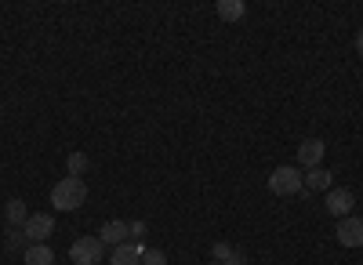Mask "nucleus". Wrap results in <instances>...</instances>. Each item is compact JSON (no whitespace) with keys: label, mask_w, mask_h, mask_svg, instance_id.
Returning a JSON list of instances; mask_svg holds the SVG:
<instances>
[{"label":"nucleus","mask_w":363,"mask_h":265,"mask_svg":"<svg viewBox=\"0 0 363 265\" xmlns=\"http://www.w3.org/2000/svg\"><path fill=\"white\" fill-rule=\"evenodd\" d=\"M84 200H87V186L80 179H69V174L51 189V203H55L58 211H77Z\"/></svg>","instance_id":"f257e3e1"},{"label":"nucleus","mask_w":363,"mask_h":265,"mask_svg":"<svg viewBox=\"0 0 363 265\" xmlns=\"http://www.w3.org/2000/svg\"><path fill=\"white\" fill-rule=\"evenodd\" d=\"M269 189L277 193V196H294V193L306 189V182H301V171L298 167L284 164V167H277V171L269 174Z\"/></svg>","instance_id":"f03ea898"},{"label":"nucleus","mask_w":363,"mask_h":265,"mask_svg":"<svg viewBox=\"0 0 363 265\" xmlns=\"http://www.w3.org/2000/svg\"><path fill=\"white\" fill-rule=\"evenodd\" d=\"M102 254H106V244H102L99 237H80V240L69 247L73 265H99V261H102Z\"/></svg>","instance_id":"7ed1b4c3"},{"label":"nucleus","mask_w":363,"mask_h":265,"mask_svg":"<svg viewBox=\"0 0 363 265\" xmlns=\"http://www.w3.org/2000/svg\"><path fill=\"white\" fill-rule=\"evenodd\" d=\"M338 244L349 247V251L363 247V218H359V215H345V218H338Z\"/></svg>","instance_id":"20e7f679"},{"label":"nucleus","mask_w":363,"mask_h":265,"mask_svg":"<svg viewBox=\"0 0 363 265\" xmlns=\"http://www.w3.org/2000/svg\"><path fill=\"white\" fill-rule=\"evenodd\" d=\"M323 157H327V145H323V138H306L298 145V164L301 167H320L323 164Z\"/></svg>","instance_id":"39448f33"},{"label":"nucleus","mask_w":363,"mask_h":265,"mask_svg":"<svg viewBox=\"0 0 363 265\" xmlns=\"http://www.w3.org/2000/svg\"><path fill=\"white\" fill-rule=\"evenodd\" d=\"M22 229H26L29 244H44L51 232H55V218H51V215H29V222H26Z\"/></svg>","instance_id":"423d86ee"},{"label":"nucleus","mask_w":363,"mask_h":265,"mask_svg":"<svg viewBox=\"0 0 363 265\" xmlns=\"http://www.w3.org/2000/svg\"><path fill=\"white\" fill-rule=\"evenodd\" d=\"M352 203H356V193L352 189H327V211L335 215V218L352 215Z\"/></svg>","instance_id":"0eeeda50"},{"label":"nucleus","mask_w":363,"mask_h":265,"mask_svg":"<svg viewBox=\"0 0 363 265\" xmlns=\"http://www.w3.org/2000/svg\"><path fill=\"white\" fill-rule=\"evenodd\" d=\"M99 240H102L106 247H120V244H128V240H131V237H128V222H124V218L106 222V225H102V232H99Z\"/></svg>","instance_id":"6e6552de"},{"label":"nucleus","mask_w":363,"mask_h":265,"mask_svg":"<svg viewBox=\"0 0 363 265\" xmlns=\"http://www.w3.org/2000/svg\"><path fill=\"white\" fill-rule=\"evenodd\" d=\"M142 251H145V244H135V240H128V244L113 247L109 261H113V265H142Z\"/></svg>","instance_id":"1a4fd4ad"},{"label":"nucleus","mask_w":363,"mask_h":265,"mask_svg":"<svg viewBox=\"0 0 363 265\" xmlns=\"http://www.w3.org/2000/svg\"><path fill=\"white\" fill-rule=\"evenodd\" d=\"M306 189H316V193H323V189H335V174H330L327 167H309L306 171Z\"/></svg>","instance_id":"9d476101"},{"label":"nucleus","mask_w":363,"mask_h":265,"mask_svg":"<svg viewBox=\"0 0 363 265\" xmlns=\"http://www.w3.org/2000/svg\"><path fill=\"white\" fill-rule=\"evenodd\" d=\"M22 261H26V265H55V251H51L48 244H29V247L22 251Z\"/></svg>","instance_id":"9b49d317"},{"label":"nucleus","mask_w":363,"mask_h":265,"mask_svg":"<svg viewBox=\"0 0 363 265\" xmlns=\"http://www.w3.org/2000/svg\"><path fill=\"white\" fill-rule=\"evenodd\" d=\"M4 222H8V229H22V225L29 222V211H26V203H22V200H8Z\"/></svg>","instance_id":"f8f14e48"},{"label":"nucleus","mask_w":363,"mask_h":265,"mask_svg":"<svg viewBox=\"0 0 363 265\" xmlns=\"http://www.w3.org/2000/svg\"><path fill=\"white\" fill-rule=\"evenodd\" d=\"M244 15H247V4H244V0H218V18L240 22Z\"/></svg>","instance_id":"ddd939ff"},{"label":"nucleus","mask_w":363,"mask_h":265,"mask_svg":"<svg viewBox=\"0 0 363 265\" xmlns=\"http://www.w3.org/2000/svg\"><path fill=\"white\" fill-rule=\"evenodd\" d=\"M87 167H91L87 153H69V157H66V174H69V179H80Z\"/></svg>","instance_id":"4468645a"},{"label":"nucleus","mask_w":363,"mask_h":265,"mask_svg":"<svg viewBox=\"0 0 363 265\" xmlns=\"http://www.w3.org/2000/svg\"><path fill=\"white\" fill-rule=\"evenodd\" d=\"M4 247H8V251H26V247H29L26 229H8V232H4Z\"/></svg>","instance_id":"2eb2a0df"},{"label":"nucleus","mask_w":363,"mask_h":265,"mask_svg":"<svg viewBox=\"0 0 363 265\" xmlns=\"http://www.w3.org/2000/svg\"><path fill=\"white\" fill-rule=\"evenodd\" d=\"M142 265H167V254L157 251V247H145L142 251Z\"/></svg>","instance_id":"dca6fc26"},{"label":"nucleus","mask_w":363,"mask_h":265,"mask_svg":"<svg viewBox=\"0 0 363 265\" xmlns=\"http://www.w3.org/2000/svg\"><path fill=\"white\" fill-rule=\"evenodd\" d=\"M233 251H236V247H233V244H225V240H218V244H215V247H211V258H215V261H218V265H222V261H225V258H229V254H233Z\"/></svg>","instance_id":"f3484780"},{"label":"nucleus","mask_w":363,"mask_h":265,"mask_svg":"<svg viewBox=\"0 0 363 265\" xmlns=\"http://www.w3.org/2000/svg\"><path fill=\"white\" fill-rule=\"evenodd\" d=\"M128 237L138 244V240L145 237V222H128Z\"/></svg>","instance_id":"a211bd4d"},{"label":"nucleus","mask_w":363,"mask_h":265,"mask_svg":"<svg viewBox=\"0 0 363 265\" xmlns=\"http://www.w3.org/2000/svg\"><path fill=\"white\" fill-rule=\"evenodd\" d=\"M222 265H247V254H244V251H233V254H229Z\"/></svg>","instance_id":"6ab92c4d"},{"label":"nucleus","mask_w":363,"mask_h":265,"mask_svg":"<svg viewBox=\"0 0 363 265\" xmlns=\"http://www.w3.org/2000/svg\"><path fill=\"white\" fill-rule=\"evenodd\" d=\"M356 51L363 55V29H359V33H356Z\"/></svg>","instance_id":"aec40b11"},{"label":"nucleus","mask_w":363,"mask_h":265,"mask_svg":"<svg viewBox=\"0 0 363 265\" xmlns=\"http://www.w3.org/2000/svg\"><path fill=\"white\" fill-rule=\"evenodd\" d=\"M207 265H218V261H207Z\"/></svg>","instance_id":"412c9836"}]
</instances>
